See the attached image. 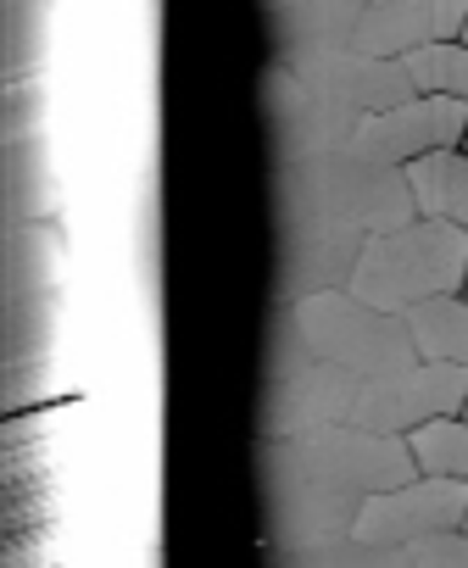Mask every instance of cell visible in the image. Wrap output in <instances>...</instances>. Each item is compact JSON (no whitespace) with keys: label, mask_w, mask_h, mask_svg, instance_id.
<instances>
[{"label":"cell","mask_w":468,"mask_h":568,"mask_svg":"<svg viewBox=\"0 0 468 568\" xmlns=\"http://www.w3.org/2000/svg\"><path fill=\"white\" fill-rule=\"evenodd\" d=\"M296 335L324 368L340 374H390L424 357L407 313H385L352 291H307L296 302Z\"/></svg>","instance_id":"3957f363"},{"label":"cell","mask_w":468,"mask_h":568,"mask_svg":"<svg viewBox=\"0 0 468 568\" xmlns=\"http://www.w3.org/2000/svg\"><path fill=\"white\" fill-rule=\"evenodd\" d=\"M462 296H468V291H462Z\"/></svg>","instance_id":"ac0fdd59"},{"label":"cell","mask_w":468,"mask_h":568,"mask_svg":"<svg viewBox=\"0 0 468 568\" xmlns=\"http://www.w3.org/2000/svg\"><path fill=\"white\" fill-rule=\"evenodd\" d=\"M462 524H468V479H451V474H413L390 490L363 496L352 513L357 546H374V551H390L440 529H462Z\"/></svg>","instance_id":"5b68a950"},{"label":"cell","mask_w":468,"mask_h":568,"mask_svg":"<svg viewBox=\"0 0 468 568\" xmlns=\"http://www.w3.org/2000/svg\"><path fill=\"white\" fill-rule=\"evenodd\" d=\"M346 291L385 313H407L429 296L468 291V229L429 212L390 229H368L346 273Z\"/></svg>","instance_id":"6da1fadb"},{"label":"cell","mask_w":468,"mask_h":568,"mask_svg":"<svg viewBox=\"0 0 468 568\" xmlns=\"http://www.w3.org/2000/svg\"><path fill=\"white\" fill-rule=\"evenodd\" d=\"M462 145H468V140H462Z\"/></svg>","instance_id":"e0dca14e"},{"label":"cell","mask_w":468,"mask_h":568,"mask_svg":"<svg viewBox=\"0 0 468 568\" xmlns=\"http://www.w3.org/2000/svg\"><path fill=\"white\" fill-rule=\"evenodd\" d=\"M374 551V546H368ZM385 562H401V568H468V524L462 529H440V535H424V540H407V546H390L379 551Z\"/></svg>","instance_id":"4fadbf2b"},{"label":"cell","mask_w":468,"mask_h":568,"mask_svg":"<svg viewBox=\"0 0 468 568\" xmlns=\"http://www.w3.org/2000/svg\"><path fill=\"white\" fill-rule=\"evenodd\" d=\"M302 457H307L313 468H324L329 485L357 490V501L374 496V490H390V485H401V479H413V474H424L407 435H385V429H363V424L313 429V435L302 440Z\"/></svg>","instance_id":"52a82bcc"},{"label":"cell","mask_w":468,"mask_h":568,"mask_svg":"<svg viewBox=\"0 0 468 568\" xmlns=\"http://www.w3.org/2000/svg\"><path fill=\"white\" fill-rule=\"evenodd\" d=\"M462 413H468V407H462Z\"/></svg>","instance_id":"2e32d148"},{"label":"cell","mask_w":468,"mask_h":568,"mask_svg":"<svg viewBox=\"0 0 468 568\" xmlns=\"http://www.w3.org/2000/svg\"><path fill=\"white\" fill-rule=\"evenodd\" d=\"M462 40H468V23H462Z\"/></svg>","instance_id":"9a60e30c"},{"label":"cell","mask_w":468,"mask_h":568,"mask_svg":"<svg viewBox=\"0 0 468 568\" xmlns=\"http://www.w3.org/2000/svg\"><path fill=\"white\" fill-rule=\"evenodd\" d=\"M407 324H413L424 357L468 368V296H462V291H451V296H429V302L407 307Z\"/></svg>","instance_id":"30bf717a"},{"label":"cell","mask_w":468,"mask_h":568,"mask_svg":"<svg viewBox=\"0 0 468 568\" xmlns=\"http://www.w3.org/2000/svg\"><path fill=\"white\" fill-rule=\"evenodd\" d=\"M468 140V101L457 95H407L385 112H363L346 134V162H379V168H407L413 156L446 151Z\"/></svg>","instance_id":"277c9868"},{"label":"cell","mask_w":468,"mask_h":568,"mask_svg":"<svg viewBox=\"0 0 468 568\" xmlns=\"http://www.w3.org/2000/svg\"><path fill=\"white\" fill-rule=\"evenodd\" d=\"M291 7H302L307 18H318L324 34H346V23H352L363 7H379V0H291Z\"/></svg>","instance_id":"5bb4252c"},{"label":"cell","mask_w":468,"mask_h":568,"mask_svg":"<svg viewBox=\"0 0 468 568\" xmlns=\"http://www.w3.org/2000/svg\"><path fill=\"white\" fill-rule=\"evenodd\" d=\"M401 62H407V73H413V84H418V90L468 101V40H462V34H457V40L418 45V51H407Z\"/></svg>","instance_id":"7c38bea8"},{"label":"cell","mask_w":468,"mask_h":568,"mask_svg":"<svg viewBox=\"0 0 468 568\" xmlns=\"http://www.w3.org/2000/svg\"><path fill=\"white\" fill-rule=\"evenodd\" d=\"M296 79L313 101L324 106H340L352 118L363 112H385L407 95H418L413 73L401 57H374V51H357V45H324V51H307L296 57Z\"/></svg>","instance_id":"8992f818"},{"label":"cell","mask_w":468,"mask_h":568,"mask_svg":"<svg viewBox=\"0 0 468 568\" xmlns=\"http://www.w3.org/2000/svg\"><path fill=\"white\" fill-rule=\"evenodd\" d=\"M407 440H413V457L424 474L468 479V413H440V418L407 429Z\"/></svg>","instance_id":"8fae6325"},{"label":"cell","mask_w":468,"mask_h":568,"mask_svg":"<svg viewBox=\"0 0 468 568\" xmlns=\"http://www.w3.org/2000/svg\"><path fill=\"white\" fill-rule=\"evenodd\" d=\"M468 23V0H379L346 23V45L374 57H407L435 40H457Z\"/></svg>","instance_id":"ba28073f"},{"label":"cell","mask_w":468,"mask_h":568,"mask_svg":"<svg viewBox=\"0 0 468 568\" xmlns=\"http://www.w3.org/2000/svg\"><path fill=\"white\" fill-rule=\"evenodd\" d=\"M468 407V368L418 357L390 374H329L324 379V418L329 424H363L385 435H407L440 413Z\"/></svg>","instance_id":"7a4b0ae2"},{"label":"cell","mask_w":468,"mask_h":568,"mask_svg":"<svg viewBox=\"0 0 468 568\" xmlns=\"http://www.w3.org/2000/svg\"><path fill=\"white\" fill-rule=\"evenodd\" d=\"M401 173H407V184H413L418 212L468 229V145H446V151L413 156Z\"/></svg>","instance_id":"9c48e42d"}]
</instances>
